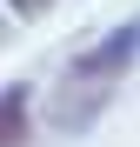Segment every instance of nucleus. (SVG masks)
Instances as JSON below:
<instances>
[{
  "label": "nucleus",
  "mask_w": 140,
  "mask_h": 147,
  "mask_svg": "<svg viewBox=\"0 0 140 147\" xmlns=\"http://www.w3.org/2000/svg\"><path fill=\"white\" fill-rule=\"evenodd\" d=\"M27 140V87H7L0 94V147H20Z\"/></svg>",
  "instance_id": "f257e3e1"
},
{
  "label": "nucleus",
  "mask_w": 140,
  "mask_h": 147,
  "mask_svg": "<svg viewBox=\"0 0 140 147\" xmlns=\"http://www.w3.org/2000/svg\"><path fill=\"white\" fill-rule=\"evenodd\" d=\"M13 7H20V13L33 20V13H47V7H54V0H13Z\"/></svg>",
  "instance_id": "f03ea898"
}]
</instances>
